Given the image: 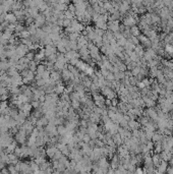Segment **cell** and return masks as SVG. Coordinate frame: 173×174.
Masks as SVG:
<instances>
[{
  "instance_id": "obj_1",
  "label": "cell",
  "mask_w": 173,
  "mask_h": 174,
  "mask_svg": "<svg viewBox=\"0 0 173 174\" xmlns=\"http://www.w3.org/2000/svg\"><path fill=\"white\" fill-rule=\"evenodd\" d=\"M94 103L98 107H103V105H104L105 103L104 98L99 94H94Z\"/></svg>"
},
{
  "instance_id": "obj_5",
  "label": "cell",
  "mask_w": 173,
  "mask_h": 174,
  "mask_svg": "<svg viewBox=\"0 0 173 174\" xmlns=\"http://www.w3.org/2000/svg\"><path fill=\"white\" fill-rule=\"evenodd\" d=\"M167 51H168L169 53L173 54V47H171V46H167Z\"/></svg>"
},
{
  "instance_id": "obj_3",
  "label": "cell",
  "mask_w": 173,
  "mask_h": 174,
  "mask_svg": "<svg viewBox=\"0 0 173 174\" xmlns=\"http://www.w3.org/2000/svg\"><path fill=\"white\" fill-rule=\"evenodd\" d=\"M52 79L54 82L55 81H59L60 79V74L58 72H54V73H52Z\"/></svg>"
},
{
  "instance_id": "obj_2",
  "label": "cell",
  "mask_w": 173,
  "mask_h": 174,
  "mask_svg": "<svg viewBox=\"0 0 173 174\" xmlns=\"http://www.w3.org/2000/svg\"><path fill=\"white\" fill-rule=\"evenodd\" d=\"M5 20L8 21L9 24H16L17 18L16 15H14V13H8L6 14V16H5Z\"/></svg>"
},
{
  "instance_id": "obj_4",
  "label": "cell",
  "mask_w": 173,
  "mask_h": 174,
  "mask_svg": "<svg viewBox=\"0 0 173 174\" xmlns=\"http://www.w3.org/2000/svg\"><path fill=\"white\" fill-rule=\"evenodd\" d=\"M63 90H64V88H63L62 85H58V87L56 88V93L57 94H61L63 92Z\"/></svg>"
}]
</instances>
